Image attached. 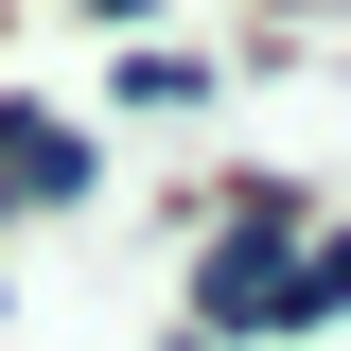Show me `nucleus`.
<instances>
[{
	"label": "nucleus",
	"instance_id": "nucleus-2",
	"mask_svg": "<svg viewBox=\"0 0 351 351\" xmlns=\"http://www.w3.org/2000/svg\"><path fill=\"white\" fill-rule=\"evenodd\" d=\"M106 106H211V53H141V36H123V71H106Z\"/></svg>",
	"mask_w": 351,
	"mask_h": 351
},
{
	"label": "nucleus",
	"instance_id": "nucleus-1",
	"mask_svg": "<svg viewBox=\"0 0 351 351\" xmlns=\"http://www.w3.org/2000/svg\"><path fill=\"white\" fill-rule=\"evenodd\" d=\"M53 211H88V141L53 106H0V228H53Z\"/></svg>",
	"mask_w": 351,
	"mask_h": 351
},
{
	"label": "nucleus",
	"instance_id": "nucleus-3",
	"mask_svg": "<svg viewBox=\"0 0 351 351\" xmlns=\"http://www.w3.org/2000/svg\"><path fill=\"white\" fill-rule=\"evenodd\" d=\"M88 18H141V0H88Z\"/></svg>",
	"mask_w": 351,
	"mask_h": 351
}]
</instances>
